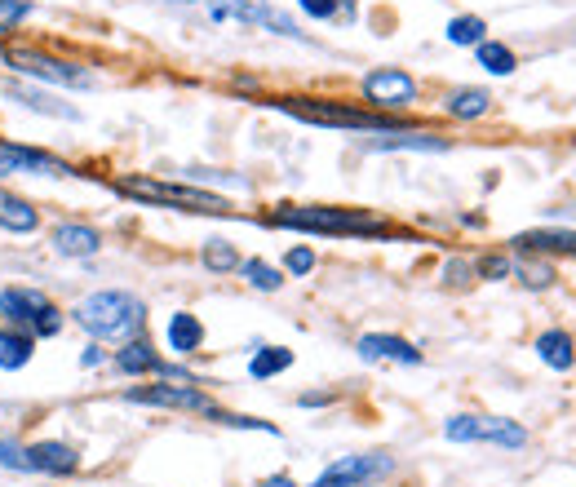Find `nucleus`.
<instances>
[{
  "instance_id": "72a5a7b5",
  "label": "nucleus",
  "mask_w": 576,
  "mask_h": 487,
  "mask_svg": "<svg viewBox=\"0 0 576 487\" xmlns=\"http://www.w3.org/2000/svg\"><path fill=\"white\" fill-rule=\"evenodd\" d=\"M98 359H102V355H98V350H94V346H89V350H85V355H80V364H85V368H98Z\"/></svg>"
},
{
  "instance_id": "9b49d317",
  "label": "nucleus",
  "mask_w": 576,
  "mask_h": 487,
  "mask_svg": "<svg viewBox=\"0 0 576 487\" xmlns=\"http://www.w3.org/2000/svg\"><path fill=\"white\" fill-rule=\"evenodd\" d=\"M359 355L364 359H395V364H421V350L404 337H390V333H364L359 337Z\"/></svg>"
},
{
  "instance_id": "f03ea898",
  "label": "nucleus",
  "mask_w": 576,
  "mask_h": 487,
  "mask_svg": "<svg viewBox=\"0 0 576 487\" xmlns=\"http://www.w3.org/2000/svg\"><path fill=\"white\" fill-rule=\"evenodd\" d=\"M120 195L142 204H164V209H182V213H209V217H226L235 213L231 200L213 191H200V186H178V182H156V178H120L116 182Z\"/></svg>"
},
{
  "instance_id": "f257e3e1",
  "label": "nucleus",
  "mask_w": 576,
  "mask_h": 487,
  "mask_svg": "<svg viewBox=\"0 0 576 487\" xmlns=\"http://www.w3.org/2000/svg\"><path fill=\"white\" fill-rule=\"evenodd\" d=\"M271 226L315 231V235H386L390 231L386 222H377L364 209H328V204H288V209H275Z\"/></svg>"
},
{
  "instance_id": "c756f323",
  "label": "nucleus",
  "mask_w": 576,
  "mask_h": 487,
  "mask_svg": "<svg viewBox=\"0 0 576 487\" xmlns=\"http://www.w3.org/2000/svg\"><path fill=\"white\" fill-rule=\"evenodd\" d=\"M311 266H315V253H311V248H293V253H288V271H293V275H306Z\"/></svg>"
},
{
  "instance_id": "0eeeda50",
  "label": "nucleus",
  "mask_w": 576,
  "mask_h": 487,
  "mask_svg": "<svg viewBox=\"0 0 576 487\" xmlns=\"http://www.w3.org/2000/svg\"><path fill=\"white\" fill-rule=\"evenodd\" d=\"M390 470H395V461H390L386 452H373V457H342V461L328 465L311 487H364V483L386 479Z\"/></svg>"
},
{
  "instance_id": "dca6fc26",
  "label": "nucleus",
  "mask_w": 576,
  "mask_h": 487,
  "mask_svg": "<svg viewBox=\"0 0 576 487\" xmlns=\"http://www.w3.org/2000/svg\"><path fill=\"white\" fill-rule=\"evenodd\" d=\"M204 341V324L187 310H178V315L169 319V350L173 355H191V350H200Z\"/></svg>"
},
{
  "instance_id": "f8f14e48",
  "label": "nucleus",
  "mask_w": 576,
  "mask_h": 487,
  "mask_svg": "<svg viewBox=\"0 0 576 487\" xmlns=\"http://www.w3.org/2000/svg\"><path fill=\"white\" fill-rule=\"evenodd\" d=\"M27 470H40V474H76L80 470V457L76 448H67V443H36V448H27Z\"/></svg>"
},
{
  "instance_id": "a878e982",
  "label": "nucleus",
  "mask_w": 576,
  "mask_h": 487,
  "mask_svg": "<svg viewBox=\"0 0 576 487\" xmlns=\"http://www.w3.org/2000/svg\"><path fill=\"white\" fill-rule=\"evenodd\" d=\"M27 14H32V5H27V0H0V36H5L9 27L23 23Z\"/></svg>"
},
{
  "instance_id": "bb28decb",
  "label": "nucleus",
  "mask_w": 576,
  "mask_h": 487,
  "mask_svg": "<svg viewBox=\"0 0 576 487\" xmlns=\"http://www.w3.org/2000/svg\"><path fill=\"white\" fill-rule=\"evenodd\" d=\"M58 328H63V315H58V306H45V310H40V319L32 324V337H54Z\"/></svg>"
},
{
  "instance_id": "2eb2a0df",
  "label": "nucleus",
  "mask_w": 576,
  "mask_h": 487,
  "mask_svg": "<svg viewBox=\"0 0 576 487\" xmlns=\"http://www.w3.org/2000/svg\"><path fill=\"white\" fill-rule=\"evenodd\" d=\"M514 248H523V253H568V257H576V231H528L514 240Z\"/></svg>"
},
{
  "instance_id": "aec40b11",
  "label": "nucleus",
  "mask_w": 576,
  "mask_h": 487,
  "mask_svg": "<svg viewBox=\"0 0 576 487\" xmlns=\"http://www.w3.org/2000/svg\"><path fill=\"white\" fill-rule=\"evenodd\" d=\"M488 107H492V98L483 89H457L448 98V116H457V120H479Z\"/></svg>"
},
{
  "instance_id": "cd10ccee",
  "label": "nucleus",
  "mask_w": 576,
  "mask_h": 487,
  "mask_svg": "<svg viewBox=\"0 0 576 487\" xmlns=\"http://www.w3.org/2000/svg\"><path fill=\"white\" fill-rule=\"evenodd\" d=\"M0 465H5V470H27V448L0 439Z\"/></svg>"
},
{
  "instance_id": "5701e85b",
  "label": "nucleus",
  "mask_w": 576,
  "mask_h": 487,
  "mask_svg": "<svg viewBox=\"0 0 576 487\" xmlns=\"http://www.w3.org/2000/svg\"><path fill=\"white\" fill-rule=\"evenodd\" d=\"M240 271H244V279H249L253 288H262V293H275V288L284 284V275L275 271L271 262H262V257H249V262H240Z\"/></svg>"
},
{
  "instance_id": "473e14b6",
  "label": "nucleus",
  "mask_w": 576,
  "mask_h": 487,
  "mask_svg": "<svg viewBox=\"0 0 576 487\" xmlns=\"http://www.w3.org/2000/svg\"><path fill=\"white\" fill-rule=\"evenodd\" d=\"M262 487H297L288 474H271V479H262Z\"/></svg>"
},
{
  "instance_id": "4be33fe9",
  "label": "nucleus",
  "mask_w": 576,
  "mask_h": 487,
  "mask_svg": "<svg viewBox=\"0 0 576 487\" xmlns=\"http://www.w3.org/2000/svg\"><path fill=\"white\" fill-rule=\"evenodd\" d=\"M479 67H488L492 76H510L514 67H519V62H514V54L506 45H497V40H479Z\"/></svg>"
},
{
  "instance_id": "412c9836",
  "label": "nucleus",
  "mask_w": 576,
  "mask_h": 487,
  "mask_svg": "<svg viewBox=\"0 0 576 487\" xmlns=\"http://www.w3.org/2000/svg\"><path fill=\"white\" fill-rule=\"evenodd\" d=\"M284 368H293V350H284V346H262L253 355V364H249V372L257 381L275 377V372H284Z\"/></svg>"
},
{
  "instance_id": "423d86ee",
  "label": "nucleus",
  "mask_w": 576,
  "mask_h": 487,
  "mask_svg": "<svg viewBox=\"0 0 576 487\" xmlns=\"http://www.w3.org/2000/svg\"><path fill=\"white\" fill-rule=\"evenodd\" d=\"M444 434L452 443H501V448H523L528 430L506 417H452Z\"/></svg>"
},
{
  "instance_id": "6ab92c4d",
  "label": "nucleus",
  "mask_w": 576,
  "mask_h": 487,
  "mask_svg": "<svg viewBox=\"0 0 576 487\" xmlns=\"http://www.w3.org/2000/svg\"><path fill=\"white\" fill-rule=\"evenodd\" d=\"M32 346H36L32 333H14V328H0V368H5V372L23 368L27 359H32Z\"/></svg>"
},
{
  "instance_id": "c85d7f7f",
  "label": "nucleus",
  "mask_w": 576,
  "mask_h": 487,
  "mask_svg": "<svg viewBox=\"0 0 576 487\" xmlns=\"http://www.w3.org/2000/svg\"><path fill=\"white\" fill-rule=\"evenodd\" d=\"M519 275H523V284H532V288H545L554 279V271H550V266H541V262H523Z\"/></svg>"
},
{
  "instance_id": "f3484780",
  "label": "nucleus",
  "mask_w": 576,
  "mask_h": 487,
  "mask_svg": "<svg viewBox=\"0 0 576 487\" xmlns=\"http://www.w3.org/2000/svg\"><path fill=\"white\" fill-rule=\"evenodd\" d=\"M116 364H120V372H129V377H138V372H156V377H164V368H169V364H160V355L147 346V341H129V346L116 355Z\"/></svg>"
},
{
  "instance_id": "9d476101",
  "label": "nucleus",
  "mask_w": 576,
  "mask_h": 487,
  "mask_svg": "<svg viewBox=\"0 0 576 487\" xmlns=\"http://www.w3.org/2000/svg\"><path fill=\"white\" fill-rule=\"evenodd\" d=\"M45 306H49V297L36 293V288H5V293H0V315H5L9 324H23L27 333H32V324L40 319Z\"/></svg>"
},
{
  "instance_id": "ddd939ff",
  "label": "nucleus",
  "mask_w": 576,
  "mask_h": 487,
  "mask_svg": "<svg viewBox=\"0 0 576 487\" xmlns=\"http://www.w3.org/2000/svg\"><path fill=\"white\" fill-rule=\"evenodd\" d=\"M0 226H5V231H23L27 235V231H36V226H40V213L23 200V195H14V191L0 186Z\"/></svg>"
},
{
  "instance_id": "7ed1b4c3",
  "label": "nucleus",
  "mask_w": 576,
  "mask_h": 487,
  "mask_svg": "<svg viewBox=\"0 0 576 487\" xmlns=\"http://www.w3.org/2000/svg\"><path fill=\"white\" fill-rule=\"evenodd\" d=\"M76 319L80 328H89L94 337H133L147 319V310L133 293H89L85 302L76 306Z\"/></svg>"
},
{
  "instance_id": "6e6552de",
  "label": "nucleus",
  "mask_w": 576,
  "mask_h": 487,
  "mask_svg": "<svg viewBox=\"0 0 576 487\" xmlns=\"http://www.w3.org/2000/svg\"><path fill=\"white\" fill-rule=\"evenodd\" d=\"M364 98L373 102V107H382V111H399V107H408V102L417 98V80L408 76V71H399V67H382V71H373V76L364 80Z\"/></svg>"
},
{
  "instance_id": "2f4dec72",
  "label": "nucleus",
  "mask_w": 576,
  "mask_h": 487,
  "mask_svg": "<svg viewBox=\"0 0 576 487\" xmlns=\"http://www.w3.org/2000/svg\"><path fill=\"white\" fill-rule=\"evenodd\" d=\"M479 275H483V279H501V275H510V262H506V257H483V262H479Z\"/></svg>"
},
{
  "instance_id": "393cba45",
  "label": "nucleus",
  "mask_w": 576,
  "mask_h": 487,
  "mask_svg": "<svg viewBox=\"0 0 576 487\" xmlns=\"http://www.w3.org/2000/svg\"><path fill=\"white\" fill-rule=\"evenodd\" d=\"M204 266H209V271H235V266H240V253H235V244H226V240H209L204 244Z\"/></svg>"
},
{
  "instance_id": "4468645a",
  "label": "nucleus",
  "mask_w": 576,
  "mask_h": 487,
  "mask_svg": "<svg viewBox=\"0 0 576 487\" xmlns=\"http://www.w3.org/2000/svg\"><path fill=\"white\" fill-rule=\"evenodd\" d=\"M537 355L541 364H550L554 372H568L576 364V350H572V337L563 333V328H550V333L537 337Z\"/></svg>"
},
{
  "instance_id": "39448f33",
  "label": "nucleus",
  "mask_w": 576,
  "mask_h": 487,
  "mask_svg": "<svg viewBox=\"0 0 576 487\" xmlns=\"http://www.w3.org/2000/svg\"><path fill=\"white\" fill-rule=\"evenodd\" d=\"M5 62L14 71H27L36 80H49V85H67V89H85L89 85V71H80L76 62H63V58H49L40 49H14L5 45Z\"/></svg>"
},
{
  "instance_id": "a211bd4d",
  "label": "nucleus",
  "mask_w": 576,
  "mask_h": 487,
  "mask_svg": "<svg viewBox=\"0 0 576 487\" xmlns=\"http://www.w3.org/2000/svg\"><path fill=\"white\" fill-rule=\"evenodd\" d=\"M98 231H89V226H58L54 231V248L58 253H67V257H89V253H98Z\"/></svg>"
},
{
  "instance_id": "b1692460",
  "label": "nucleus",
  "mask_w": 576,
  "mask_h": 487,
  "mask_svg": "<svg viewBox=\"0 0 576 487\" xmlns=\"http://www.w3.org/2000/svg\"><path fill=\"white\" fill-rule=\"evenodd\" d=\"M483 31H488V23H483L479 14H461V18H452V23H448V40H452V45H479Z\"/></svg>"
},
{
  "instance_id": "1a4fd4ad",
  "label": "nucleus",
  "mask_w": 576,
  "mask_h": 487,
  "mask_svg": "<svg viewBox=\"0 0 576 487\" xmlns=\"http://www.w3.org/2000/svg\"><path fill=\"white\" fill-rule=\"evenodd\" d=\"M5 173H36V178H76V169H71L67 160H54V155L45 151H27V147H0V178Z\"/></svg>"
},
{
  "instance_id": "20e7f679",
  "label": "nucleus",
  "mask_w": 576,
  "mask_h": 487,
  "mask_svg": "<svg viewBox=\"0 0 576 487\" xmlns=\"http://www.w3.org/2000/svg\"><path fill=\"white\" fill-rule=\"evenodd\" d=\"M275 107H284L288 116L306 124H328V129H395V120L377 116V111H355L342 102H306V98H280Z\"/></svg>"
},
{
  "instance_id": "7c9ffc66",
  "label": "nucleus",
  "mask_w": 576,
  "mask_h": 487,
  "mask_svg": "<svg viewBox=\"0 0 576 487\" xmlns=\"http://www.w3.org/2000/svg\"><path fill=\"white\" fill-rule=\"evenodd\" d=\"M297 5H302L306 14H311V18H333L342 0H297Z\"/></svg>"
}]
</instances>
